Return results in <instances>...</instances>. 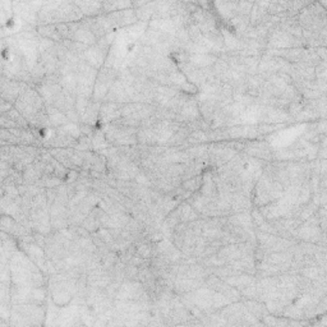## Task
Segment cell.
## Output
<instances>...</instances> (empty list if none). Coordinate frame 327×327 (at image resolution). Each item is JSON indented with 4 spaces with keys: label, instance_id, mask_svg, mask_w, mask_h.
Masks as SVG:
<instances>
[{
    "label": "cell",
    "instance_id": "1",
    "mask_svg": "<svg viewBox=\"0 0 327 327\" xmlns=\"http://www.w3.org/2000/svg\"><path fill=\"white\" fill-rule=\"evenodd\" d=\"M68 27L69 31H71L69 40H72V41L81 42V44L86 45L88 48L95 46L97 44V37L91 31L87 30L86 27L82 26L81 22H72V23H68Z\"/></svg>",
    "mask_w": 327,
    "mask_h": 327
},
{
    "label": "cell",
    "instance_id": "2",
    "mask_svg": "<svg viewBox=\"0 0 327 327\" xmlns=\"http://www.w3.org/2000/svg\"><path fill=\"white\" fill-rule=\"evenodd\" d=\"M106 15L109 18V21L111 22V24H113L114 30L119 28V27L134 26V24H137L140 22L137 14H136V10L133 8L120 10V12H114Z\"/></svg>",
    "mask_w": 327,
    "mask_h": 327
},
{
    "label": "cell",
    "instance_id": "3",
    "mask_svg": "<svg viewBox=\"0 0 327 327\" xmlns=\"http://www.w3.org/2000/svg\"><path fill=\"white\" fill-rule=\"evenodd\" d=\"M107 55H109V53H106V51L98 48L97 45H95V46H91L84 51L83 55H82V60L86 62L92 68H95L96 71H98V69L102 68V66H105Z\"/></svg>",
    "mask_w": 327,
    "mask_h": 327
},
{
    "label": "cell",
    "instance_id": "4",
    "mask_svg": "<svg viewBox=\"0 0 327 327\" xmlns=\"http://www.w3.org/2000/svg\"><path fill=\"white\" fill-rule=\"evenodd\" d=\"M122 106L123 105L115 104V102H102L98 118L106 124L115 122L122 118Z\"/></svg>",
    "mask_w": 327,
    "mask_h": 327
},
{
    "label": "cell",
    "instance_id": "5",
    "mask_svg": "<svg viewBox=\"0 0 327 327\" xmlns=\"http://www.w3.org/2000/svg\"><path fill=\"white\" fill-rule=\"evenodd\" d=\"M245 155L250 158H257L258 160H271L272 159V152L270 147L265 142H254L248 143L244 147Z\"/></svg>",
    "mask_w": 327,
    "mask_h": 327
},
{
    "label": "cell",
    "instance_id": "6",
    "mask_svg": "<svg viewBox=\"0 0 327 327\" xmlns=\"http://www.w3.org/2000/svg\"><path fill=\"white\" fill-rule=\"evenodd\" d=\"M219 58L212 54H199V55H188L187 62L196 68H212Z\"/></svg>",
    "mask_w": 327,
    "mask_h": 327
},
{
    "label": "cell",
    "instance_id": "7",
    "mask_svg": "<svg viewBox=\"0 0 327 327\" xmlns=\"http://www.w3.org/2000/svg\"><path fill=\"white\" fill-rule=\"evenodd\" d=\"M76 100H77V96L72 95V93L67 92V91L63 89L62 92L59 93V96H58L57 100H55L54 107H57L58 110L63 111V113L66 114L67 111L76 109Z\"/></svg>",
    "mask_w": 327,
    "mask_h": 327
},
{
    "label": "cell",
    "instance_id": "8",
    "mask_svg": "<svg viewBox=\"0 0 327 327\" xmlns=\"http://www.w3.org/2000/svg\"><path fill=\"white\" fill-rule=\"evenodd\" d=\"M76 5L81 9V12L86 18L98 17L102 13V1H76Z\"/></svg>",
    "mask_w": 327,
    "mask_h": 327
},
{
    "label": "cell",
    "instance_id": "9",
    "mask_svg": "<svg viewBox=\"0 0 327 327\" xmlns=\"http://www.w3.org/2000/svg\"><path fill=\"white\" fill-rule=\"evenodd\" d=\"M102 102H97L91 100L87 106L86 111L82 116H81V124H87V125H93L98 119L100 115V107H101Z\"/></svg>",
    "mask_w": 327,
    "mask_h": 327
},
{
    "label": "cell",
    "instance_id": "10",
    "mask_svg": "<svg viewBox=\"0 0 327 327\" xmlns=\"http://www.w3.org/2000/svg\"><path fill=\"white\" fill-rule=\"evenodd\" d=\"M137 142L145 147L158 145V136L154 128H140L137 132Z\"/></svg>",
    "mask_w": 327,
    "mask_h": 327
},
{
    "label": "cell",
    "instance_id": "11",
    "mask_svg": "<svg viewBox=\"0 0 327 327\" xmlns=\"http://www.w3.org/2000/svg\"><path fill=\"white\" fill-rule=\"evenodd\" d=\"M212 5L217 9L221 17L228 21H232L235 15H238L237 14V1H216Z\"/></svg>",
    "mask_w": 327,
    "mask_h": 327
},
{
    "label": "cell",
    "instance_id": "12",
    "mask_svg": "<svg viewBox=\"0 0 327 327\" xmlns=\"http://www.w3.org/2000/svg\"><path fill=\"white\" fill-rule=\"evenodd\" d=\"M46 111H48L49 120H50V125L54 129H58L63 125H66L67 123H69L68 118L63 111L58 110L57 107L54 106H46Z\"/></svg>",
    "mask_w": 327,
    "mask_h": 327
},
{
    "label": "cell",
    "instance_id": "13",
    "mask_svg": "<svg viewBox=\"0 0 327 327\" xmlns=\"http://www.w3.org/2000/svg\"><path fill=\"white\" fill-rule=\"evenodd\" d=\"M60 86L64 91L72 93V95L77 96L78 91V78L77 73H69V75L63 76L60 80Z\"/></svg>",
    "mask_w": 327,
    "mask_h": 327
},
{
    "label": "cell",
    "instance_id": "14",
    "mask_svg": "<svg viewBox=\"0 0 327 327\" xmlns=\"http://www.w3.org/2000/svg\"><path fill=\"white\" fill-rule=\"evenodd\" d=\"M133 8L132 1H102V13L110 14L114 12H120L125 9Z\"/></svg>",
    "mask_w": 327,
    "mask_h": 327
},
{
    "label": "cell",
    "instance_id": "15",
    "mask_svg": "<svg viewBox=\"0 0 327 327\" xmlns=\"http://www.w3.org/2000/svg\"><path fill=\"white\" fill-rule=\"evenodd\" d=\"M37 32L39 35H41L42 37H46V39L53 40L54 42L60 44L63 41L62 36L59 35L57 30V26L55 24H46V26H39L37 27Z\"/></svg>",
    "mask_w": 327,
    "mask_h": 327
},
{
    "label": "cell",
    "instance_id": "16",
    "mask_svg": "<svg viewBox=\"0 0 327 327\" xmlns=\"http://www.w3.org/2000/svg\"><path fill=\"white\" fill-rule=\"evenodd\" d=\"M57 132L60 134H64V136H68V137L73 138V140L76 141H78L82 137L81 124H77V123H67L66 125H63V127L58 128Z\"/></svg>",
    "mask_w": 327,
    "mask_h": 327
},
{
    "label": "cell",
    "instance_id": "17",
    "mask_svg": "<svg viewBox=\"0 0 327 327\" xmlns=\"http://www.w3.org/2000/svg\"><path fill=\"white\" fill-rule=\"evenodd\" d=\"M201 185H202V176L201 175L183 180V183H181V188L189 192V193H196L197 190L201 189Z\"/></svg>",
    "mask_w": 327,
    "mask_h": 327
},
{
    "label": "cell",
    "instance_id": "18",
    "mask_svg": "<svg viewBox=\"0 0 327 327\" xmlns=\"http://www.w3.org/2000/svg\"><path fill=\"white\" fill-rule=\"evenodd\" d=\"M107 147H109V143H107L104 132H95L92 136V149L105 150Z\"/></svg>",
    "mask_w": 327,
    "mask_h": 327
},
{
    "label": "cell",
    "instance_id": "19",
    "mask_svg": "<svg viewBox=\"0 0 327 327\" xmlns=\"http://www.w3.org/2000/svg\"><path fill=\"white\" fill-rule=\"evenodd\" d=\"M89 101H91V100H88V98L77 96V100H76V111H77V113L80 114L81 116L84 114V111H86L87 106H88V104H89Z\"/></svg>",
    "mask_w": 327,
    "mask_h": 327
},
{
    "label": "cell",
    "instance_id": "20",
    "mask_svg": "<svg viewBox=\"0 0 327 327\" xmlns=\"http://www.w3.org/2000/svg\"><path fill=\"white\" fill-rule=\"evenodd\" d=\"M124 275L128 280L136 279L138 276V267L131 265V263H127V266L124 267Z\"/></svg>",
    "mask_w": 327,
    "mask_h": 327
},
{
    "label": "cell",
    "instance_id": "21",
    "mask_svg": "<svg viewBox=\"0 0 327 327\" xmlns=\"http://www.w3.org/2000/svg\"><path fill=\"white\" fill-rule=\"evenodd\" d=\"M57 26V30L59 32V35L62 36L63 40H69V36H71V31H69L68 23H58L55 24Z\"/></svg>",
    "mask_w": 327,
    "mask_h": 327
},
{
    "label": "cell",
    "instance_id": "22",
    "mask_svg": "<svg viewBox=\"0 0 327 327\" xmlns=\"http://www.w3.org/2000/svg\"><path fill=\"white\" fill-rule=\"evenodd\" d=\"M250 216H252V221L256 224V226H259L261 224H263L266 221V219L263 217V215L259 212V210H254L253 215H250Z\"/></svg>",
    "mask_w": 327,
    "mask_h": 327
},
{
    "label": "cell",
    "instance_id": "23",
    "mask_svg": "<svg viewBox=\"0 0 327 327\" xmlns=\"http://www.w3.org/2000/svg\"><path fill=\"white\" fill-rule=\"evenodd\" d=\"M66 115H67V118H68V120L71 123H77V124H78V123L81 122V115L77 113V111H76V109L67 111Z\"/></svg>",
    "mask_w": 327,
    "mask_h": 327
},
{
    "label": "cell",
    "instance_id": "24",
    "mask_svg": "<svg viewBox=\"0 0 327 327\" xmlns=\"http://www.w3.org/2000/svg\"><path fill=\"white\" fill-rule=\"evenodd\" d=\"M13 104L12 102L6 101V100H1V107H0V110H1V114H6L8 111H10L13 109Z\"/></svg>",
    "mask_w": 327,
    "mask_h": 327
},
{
    "label": "cell",
    "instance_id": "25",
    "mask_svg": "<svg viewBox=\"0 0 327 327\" xmlns=\"http://www.w3.org/2000/svg\"><path fill=\"white\" fill-rule=\"evenodd\" d=\"M67 176H68V180L69 181H73V183H75V180H76V179H78V178H80V174H78V172L77 171H76V170H69V171H68V175H67Z\"/></svg>",
    "mask_w": 327,
    "mask_h": 327
}]
</instances>
